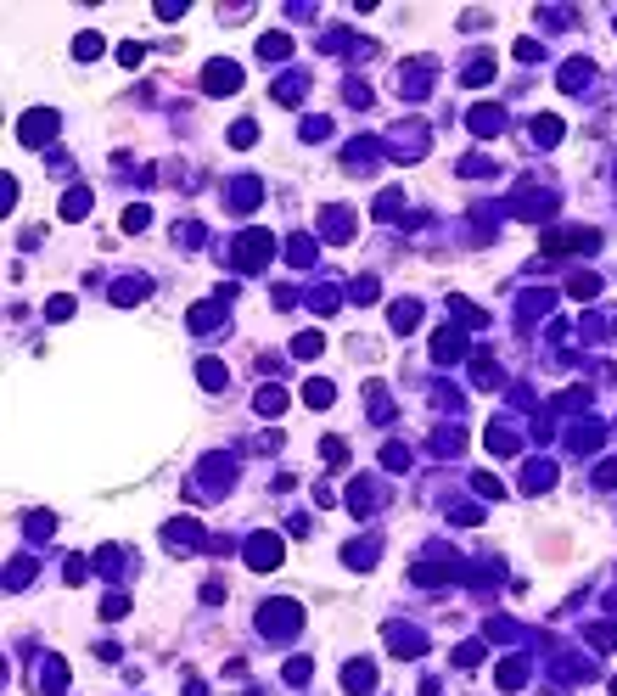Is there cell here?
I'll return each instance as SVG.
<instances>
[{"mask_svg": "<svg viewBox=\"0 0 617 696\" xmlns=\"http://www.w3.org/2000/svg\"><path fill=\"white\" fill-rule=\"evenodd\" d=\"M258 623H264V634H270V640H281L287 629H298V623H304V607H298V601H270V607L258 612Z\"/></svg>", "mask_w": 617, "mask_h": 696, "instance_id": "1", "label": "cell"}, {"mask_svg": "<svg viewBox=\"0 0 617 696\" xmlns=\"http://www.w3.org/2000/svg\"><path fill=\"white\" fill-rule=\"evenodd\" d=\"M270 247H275V241H270L264 231H247L241 241H236V264H247V270H264V264H270Z\"/></svg>", "mask_w": 617, "mask_h": 696, "instance_id": "2", "label": "cell"}, {"mask_svg": "<svg viewBox=\"0 0 617 696\" xmlns=\"http://www.w3.org/2000/svg\"><path fill=\"white\" fill-rule=\"evenodd\" d=\"M247 567H264V573L281 567V540H275V534H253V540H247Z\"/></svg>", "mask_w": 617, "mask_h": 696, "instance_id": "3", "label": "cell"}, {"mask_svg": "<svg viewBox=\"0 0 617 696\" xmlns=\"http://www.w3.org/2000/svg\"><path fill=\"white\" fill-rule=\"evenodd\" d=\"M51 130H57V113H23V124H17L23 147H45V141H51Z\"/></svg>", "mask_w": 617, "mask_h": 696, "instance_id": "4", "label": "cell"}, {"mask_svg": "<svg viewBox=\"0 0 617 696\" xmlns=\"http://www.w3.org/2000/svg\"><path fill=\"white\" fill-rule=\"evenodd\" d=\"M320 236H325V241H348V236H354V214H348V208H325V214H320Z\"/></svg>", "mask_w": 617, "mask_h": 696, "instance_id": "5", "label": "cell"}, {"mask_svg": "<svg viewBox=\"0 0 617 696\" xmlns=\"http://www.w3.org/2000/svg\"><path fill=\"white\" fill-rule=\"evenodd\" d=\"M236 84H241V68H236V62H208V90H214V96H231Z\"/></svg>", "mask_w": 617, "mask_h": 696, "instance_id": "6", "label": "cell"}, {"mask_svg": "<svg viewBox=\"0 0 617 696\" xmlns=\"http://www.w3.org/2000/svg\"><path fill=\"white\" fill-rule=\"evenodd\" d=\"M342 685H348L354 696H365L371 685H376V668H371V663H348V674H342Z\"/></svg>", "mask_w": 617, "mask_h": 696, "instance_id": "7", "label": "cell"}, {"mask_svg": "<svg viewBox=\"0 0 617 696\" xmlns=\"http://www.w3.org/2000/svg\"><path fill=\"white\" fill-rule=\"evenodd\" d=\"M500 685H505V691L528 685V657H505V663H500Z\"/></svg>", "mask_w": 617, "mask_h": 696, "instance_id": "8", "label": "cell"}, {"mask_svg": "<svg viewBox=\"0 0 617 696\" xmlns=\"http://www.w3.org/2000/svg\"><path fill=\"white\" fill-rule=\"evenodd\" d=\"M90 214V191H68L62 197V219H84Z\"/></svg>", "mask_w": 617, "mask_h": 696, "instance_id": "9", "label": "cell"}, {"mask_svg": "<svg viewBox=\"0 0 617 696\" xmlns=\"http://www.w3.org/2000/svg\"><path fill=\"white\" fill-rule=\"evenodd\" d=\"M281 410H287V393L281 387H264L258 393V416H281Z\"/></svg>", "mask_w": 617, "mask_h": 696, "instance_id": "10", "label": "cell"}, {"mask_svg": "<svg viewBox=\"0 0 617 696\" xmlns=\"http://www.w3.org/2000/svg\"><path fill=\"white\" fill-rule=\"evenodd\" d=\"M534 135H539V147H555L561 141V118H534Z\"/></svg>", "mask_w": 617, "mask_h": 696, "instance_id": "11", "label": "cell"}, {"mask_svg": "<svg viewBox=\"0 0 617 696\" xmlns=\"http://www.w3.org/2000/svg\"><path fill=\"white\" fill-rule=\"evenodd\" d=\"M258 51H264L270 62H281V57H287L292 45H287V34H264V40H258Z\"/></svg>", "mask_w": 617, "mask_h": 696, "instance_id": "12", "label": "cell"}, {"mask_svg": "<svg viewBox=\"0 0 617 696\" xmlns=\"http://www.w3.org/2000/svg\"><path fill=\"white\" fill-rule=\"evenodd\" d=\"M197 377H202V387H225V365H219V360H202Z\"/></svg>", "mask_w": 617, "mask_h": 696, "instance_id": "13", "label": "cell"}, {"mask_svg": "<svg viewBox=\"0 0 617 696\" xmlns=\"http://www.w3.org/2000/svg\"><path fill=\"white\" fill-rule=\"evenodd\" d=\"M287 258H292V264H308V258H314V241H308V236H292V241H287Z\"/></svg>", "mask_w": 617, "mask_h": 696, "instance_id": "14", "label": "cell"}, {"mask_svg": "<svg viewBox=\"0 0 617 696\" xmlns=\"http://www.w3.org/2000/svg\"><path fill=\"white\" fill-rule=\"evenodd\" d=\"M415 320H421L415 304H398V309H393V331H415Z\"/></svg>", "mask_w": 617, "mask_h": 696, "instance_id": "15", "label": "cell"}, {"mask_svg": "<svg viewBox=\"0 0 617 696\" xmlns=\"http://www.w3.org/2000/svg\"><path fill=\"white\" fill-rule=\"evenodd\" d=\"M74 57H79V62L101 57V40H96V34H79V40H74Z\"/></svg>", "mask_w": 617, "mask_h": 696, "instance_id": "16", "label": "cell"}, {"mask_svg": "<svg viewBox=\"0 0 617 696\" xmlns=\"http://www.w3.org/2000/svg\"><path fill=\"white\" fill-rule=\"evenodd\" d=\"M253 141H258V124H253V118H241V124L231 130V147H253Z\"/></svg>", "mask_w": 617, "mask_h": 696, "instance_id": "17", "label": "cell"}, {"mask_svg": "<svg viewBox=\"0 0 617 696\" xmlns=\"http://www.w3.org/2000/svg\"><path fill=\"white\" fill-rule=\"evenodd\" d=\"M304 399L314 404V410H325V404H331V382H308V387H304Z\"/></svg>", "mask_w": 617, "mask_h": 696, "instance_id": "18", "label": "cell"}, {"mask_svg": "<svg viewBox=\"0 0 617 696\" xmlns=\"http://www.w3.org/2000/svg\"><path fill=\"white\" fill-rule=\"evenodd\" d=\"M320 450H325V461H331V466H342V461H348V444H342V438H325Z\"/></svg>", "mask_w": 617, "mask_h": 696, "instance_id": "19", "label": "cell"}, {"mask_svg": "<svg viewBox=\"0 0 617 696\" xmlns=\"http://www.w3.org/2000/svg\"><path fill=\"white\" fill-rule=\"evenodd\" d=\"M455 663H461V668H471V663H483V646H477V640H466L461 651H455Z\"/></svg>", "mask_w": 617, "mask_h": 696, "instance_id": "20", "label": "cell"}, {"mask_svg": "<svg viewBox=\"0 0 617 696\" xmlns=\"http://www.w3.org/2000/svg\"><path fill=\"white\" fill-rule=\"evenodd\" d=\"M146 219H152V214H146V208H141V202H135V208H129V214H124V231H146Z\"/></svg>", "mask_w": 617, "mask_h": 696, "instance_id": "21", "label": "cell"}, {"mask_svg": "<svg viewBox=\"0 0 617 696\" xmlns=\"http://www.w3.org/2000/svg\"><path fill=\"white\" fill-rule=\"evenodd\" d=\"M124 612H129L124 595H107V601H101V618H124Z\"/></svg>", "mask_w": 617, "mask_h": 696, "instance_id": "22", "label": "cell"}, {"mask_svg": "<svg viewBox=\"0 0 617 696\" xmlns=\"http://www.w3.org/2000/svg\"><path fill=\"white\" fill-rule=\"evenodd\" d=\"M287 680H292V685H304V680H308V657H292V663H287Z\"/></svg>", "mask_w": 617, "mask_h": 696, "instance_id": "23", "label": "cell"}, {"mask_svg": "<svg viewBox=\"0 0 617 696\" xmlns=\"http://www.w3.org/2000/svg\"><path fill=\"white\" fill-rule=\"evenodd\" d=\"M45 314H51V320H68V314H74V298H51Z\"/></svg>", "mask_w": 617, "mask_h": 696, "instance_id": "24", "label": "cell"}, {"mask_svg": "<svg viewBox=\"0 0 617 696\" xmlns=\"http://www.w3.org/2000/svg\"><path fill=\"white\" fill-rule=\"evenodd\" d=\"M298 354H320V331H304V337H298Z\"/></svg>", "mask_w": 617, "mask_h": 696, "instance_id": "25", "label": "cell"}]
</instances>
